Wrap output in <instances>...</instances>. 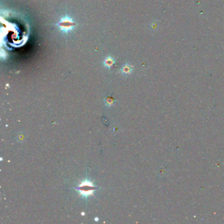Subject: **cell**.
Masks as SVG:
<instances>
[{
    "mask_svg": "<svg viewBox=\"0 0 224 224\" xmlns=\"http://www.w3.org/2000/svg\"><path fill=\"white\" fill-rule=\"evenodd\" d=\"M96 187L93 182L86 178L84 180L80 182L76 188V190L82 198L87 200L88 197L93 195L94 192L96 191Z\"/></svg>",
    "mask_w": 224,
    "mask_h": 224,
    "instance_id": "obj_1",
    "label": "cell"
},
{
    "mask_svg": "<svg viewBox=\"0 0 224 224\" xmlns=\"http://www.w3.org/2000/svg\"><path fill=\"white\" fill-rule=\"evenodd\" d=\"M58 26L63 32H68L74 28L75 26V23L69 16H65L59 21Z\"/></svg>",
    "mask_w": 224,
    "mask_h": 224,
    "instance_id": "obj_2",
    "label": "cell"
},
{
    "mask_svg": "<svg viewBox=\"0 0 224 224\" xmlns=\"http://www.w3.org/2000/svg\"><path fill=\"white\" fill-rule=\"evenodd\" d=\"M132 70H133L132 66L129 65H125L121 69L122 73L124 74H126H126H131Z\"/></svg>",
    "mask_w": 224,
    "mask_h": 224,
    "instance_id": "obj_3",
    "label": "cell"
},
{
    "mask_svg": "<svg viewBox=\"0 0 224 224\" xmlns=\"http://www.w3.org/2000/svg\"><path fill=\"white\" fill-rule=\"evenodd\" d=\"M104 102H105V105L107 107H110L114 105L115 101L114 99L112 97H107L105 99Z\"/></svg>",
    "mask_w": 224,
    "mask_h": 224,
    "instance_id": "obj_4",
    "label": "cell"
},
{
    "mask_svg": "<svg viewBox=\"0 0 224 224\" xmlns=\"http://www.w3.org/2000/svg\"><path fill=\"white\" fill-rule=\"evenodd\" d=\"M113 64H114V60H113L112 58H107V59H106L105 60V66L107 68L111 67Z\"/></svg>",
    "mask_w": 224,
    "mask_h": 224,
    "instance_id": "obj_5",
    "label": "cell"
},
{
    "mask_svg": "<svg viewBox=\"0 0 224 224\" xmlns=\"http://www.w3.org/2000/svg\"><path fill=\"white\" fill-rule=\"evenodd\" d=\"M18 137H17V139H18V141H20V142H23V141L24 139V135L23 134H19L18 135Z\"/></svg>",
    "mask_w": 224,
    "mask_h": 224,
    "instance_id": "obj_6",
    "label": "cell"
},
{
    "mask_svg": "<svg viewBox=\"0 0 224 224\" xmlns=\"http://www.w3.org/2000/svg\"><path fill=\"white\" fill-rule=\"evenodd\" d=\"M94 220H95V222H98V221H99V218L98 217L95 218H94Z\"/></svg>",
    "mask_w": 224,
    "mask_h": 224,
    "instance_id": "obj_7",
    "label": "cell"
}]
</instances>
